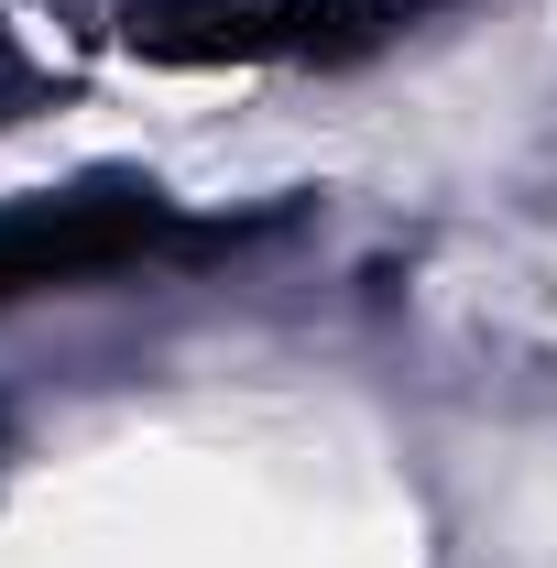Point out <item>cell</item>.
Masks as SVG:
<instances>
[{
    "mask_svg": "<svg viewBox=\"0 0 557 568\" xmlns=\"http://www.w3.org/2000/svg\"><path fill=\"white\" fill-rule=\"evenodd\" d=\"M164 241H186L153 197H67V209H11L0 219V295H44V284H88L153 263Z\"/></svg>",
    "mask_w": 557,
    "mask_h": 568,
    "instance_id": "6da1fadb",
    "label": "cell"
}]
</instances>
